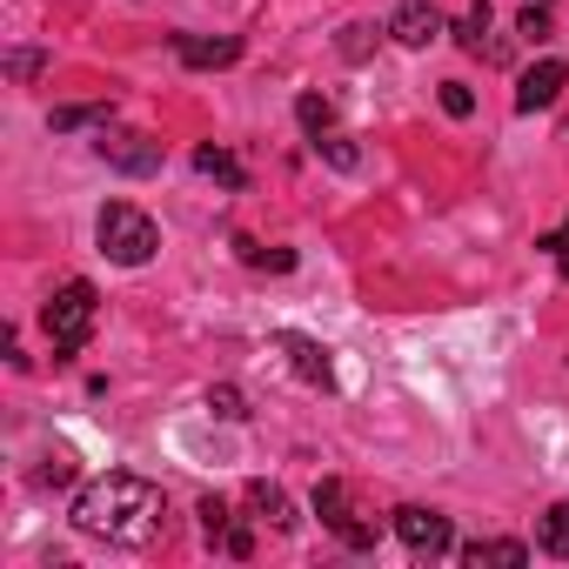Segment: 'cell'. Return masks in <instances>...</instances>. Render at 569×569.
<instances>
[{"instance_id":"obj_1","label":"cell","mask_w":569,"mask_h":569,"mask_svg":"<svg viewBox=\"0 0 569 569\" xmlns=\"http://www.w3.org/2000/svg\"><path fill=\"white\" fill-rule=\"evenodd\" d=\"M161 516H168L161 489L148 476H128V469H108L74 496V529L94 542H121V549H141L161 529Z\"/></svg>"},{"instance_id":"obj_2","label":"cell","mask_w":569,"mask_h":569,"mask_svg":"<svg viewBox=\"0 0 569 569\" xmlns=\"http://www.w3.org/2000/svg\"><path fill=\"white\" fill-rule=\"evenodd\" d=\"M94 316H101V296H94V281H61V289L48 296V309H41V329H48V342H54V362H68V356H81L88 349V336H94Z\"/></svg>"},{"instance_id":"obj_3","label":"cell","mask_w":569,"mask_h":569,"mask_svg":"<svg viewBox=\"0 0 569 569\" xmlns=\"http://www.w3.org/2000/svg\"><path fill=\"white\" fill-rule=\"evenodd\" d=\"M94 241H101V254H108L114 268H148L154 248H161V228H154L134 201H108L101 221H94Z\"/></svg>"},{"instance_id":"obj_4","label":"cell","mask_w":569,"mask_h":569,"mask_svg":"<svg viewBox=\"0 0 569 569\" xmlns=\"http://www.w3.org/2000/svg\"><path fill=\"white\" fill-rule=\"evenodd\" d=\"M94 154H101L114 174H154V168H161V141L141 134V128H108V121H101Z\"/></svg>"},{"instance_id":"obj_5","label":"cell","mask_w":569,"mask_h":569,"mask_svg":"<svg viewBox=\"0 0 569 569\" xmlns=\"http://www.w3.org/2000/svg\"><path fill=\"white\" fill-rule=\"evenodd\" d=\"M396 536H402L409 556H449V549H456L449 516H436V509H422V502H402V509H396Z\"/></svg>"},{"instance_id":"obj_6","label":"cell","mask_w":569,"mask_h":569,"mask_svg":"<svg viewBox=\"0 0 569 569\" xmlns=\"http://www.w3.org/2000/svg\"><path fill=\"white\" fill-rule=\"evenodd\" d=\"M316 516H322L349 549H376V522H362V516L349 509V489H342L336 476H329V482H316Z\"/></svg>"},{"instance_id":"obj_7","label":"cell","mask_w":569,"mask_h":569,"mask_svg":"<svg viewBox=\"0 0 569 569\" xmlns=\"http://www.w3.org/2000/svg\"><path fill=\"white\" fill-rule=\"evenodd\" d=\"M274 349L289 356V369H296L309 389H336V356H329L316 336H296V329H281V336H274Z\"/></svg>"},{"instance_id":"obj_8","label":"cell","mask_w":569,"mask_h":569,"mask_svg":"<svg viewBox=\"0 0 569 569\" xmlns=\"http://www.w3.org/2000/svg\"><path fill=\"white\" fill-rule=\"evenodd\" d=\"M442 34H449V21L429 8V0H402L389 14V41H402V48H436Z\"/></svg>"},{"instance_id":"obj_9","label":"cell","mask_w":569,"mask_h":569,"mask_svg":"<svg viewBox=\"0 0 569 569\" xmlns=\"http://www.w3.org/2000/svg\"><path fill=\"white\" fill-rule=\"evenodd\" d=\"M174 61L181 68H234L241 61V41L234 34H174Z\"/></svg>"},{"instance_id":"obj_10","label":"cell","mask_w":569,"mask_h":569,"mask_svg":"<svg viewBox=\"0 0 569 569\" xmlns=\"http://www.w3.org/2000/svg\"><path fill=\"white\" fill-rule=\"evenodd\" d=\"M562 88H569V61H536V68L516 81V108H522V114H536V108H549Z\"/></svg>"},{"instance_id":"obj_11","label":"cell","mask_w":569,"mask_h":569,"mask_svg":"<svg viewBox=\"0 0 569 569\" xmlns=\"http://www.w3.org/2000/svg\"><path fill=\"white\" fill-rule=\"evenodd\" d=\"M536 549L569 562V502H549V509L536 516Z\"/></svg>"},{"instance_id":"obj_12","label":"cell","mask_w":569,"mask_h":569,"mask_svg":"<svg viewBox=\"0 0 569 569\" xmlns=\"http://www.w3.org/2000/svg\"><path fill=\"white\" fill-rule=\"evenodd\" d=\"M248 509H254L261 522H274V529H296V502L281 496L274 482H248Z\"/></svg>"},{"instance_id":"obj_13","label":"cell","mask_w":569,"mask_h":569,"mask_svg":"<svg viewBox=\"0 0 569 569\" xmlns=\"http://www.w3.org/2000/svg\"><path fill=\"white\" fill-rule=\"evenodd\" d=\"M462 562H469V569H482V562L522 569V562H529V549H522V542H509V536H496V542H462Z\"/></svg>"},{"instance_id":"obj_14","label":"cell","mask_w":569,"mask_h":569,"mask_svg":"<svg viewBox=\"0 0 569 569\" xmlns=\"http://www.w3.org/2000/svg\"><path fill=\"white\" fill-rule=\"evenodd\" d=\"M194 168H201V174H214L221 188H248V168H241L234 154H221V148H194Z\"/></svg>"},{"instance_id":"obj_15","label":"cell","mask_w":569,"mask_h":569,"mask_svg":"<svg viewBox=\"0 0 569 569\" xmlns=\"http://www.w3.org/2000/svg\"><path fill=\"white\" fill-rule=\"evenodd\" d=\"M449 34H456V48H469V54H489V41H482V34H489V0H476V8H469V14H462Z\"/></svg>"},{"instance_id":"obj_16","label":"cell","mask_w":569,"mask_h":569,"mask_svg":"<svg viewBox=\"0 0 569 569\" xmlns=\"http://www.w3.org/2000/svg\"><path fill=\"white\" fill-rule=\"evenodd\" d=\"M376 41H382V34H376V28H369V21H349V28H342V41H336V48H342V61H369V54H376Z\"/></svg>"},{"instance_id":"obj_17","label":"cell","mask_w":569,"mask_h":569,"mask_svg":"<svg viewBox=\"0 0 569 569\" xmlns=\"http://www.w3.org/2000/svg\"><path fill=\"white\" fill-rule=\"evenodd\" d=\"M296 121H302V128H309V141H316V134H329V128H336V108H329L322 94H302V101H296Z\"/></svg>"},{"instance_id":"obj_18","label":"cell","mask_w":569,"mask_h":569,"mask_svg":"<svg viewBox=\"0 0 569 569\" xmlns=\"http://www.w3.org/2000/svg\"><path fill=\"white\" fill-rule=\"evenodd\" d=\"M316 154H322L329 168H342V174L362 161V154H356V141H349V134H336V128H329V134H316Z\"/></svg>"},{"instance_id":"obj_19","label":"cell","mask_w":569,"mask_h":569,"mask_svg":"<svg viewBox=\"0 0 569 569\" xmlns=\"http://www.w3.org/2000/svg\"><path fill=\"white\" fill-rule=\"evenodd\" d=\"M234 248H241V261H248V268H274V274H281V268H296V254H289V248H261V241H248V234H241Z\"/></svg>"},{"instance_id":"obj_20","label":"cell","mask_w":569,"mask_h":569,"mask_svg":"<svg viewBox=\"0 0 569 569\" xmlns=\"http://www.w3.org/2000/svg\"><path fill=\"white\" fill-rule=\"evenodd\" d=\"M114 108L108 101H88V108H54V134H74V128H88V121H108Z\"/></svg>"},{"instance_id":"obj_21","label":"cell","mask_w":569,"mask_h":569,"mask_svg":"<svg viewBox=\"0 0 569 569\" xmlns=\"http://www.w3.org/2000/svg\"><path fill=\"white\" fill-rule=\"evenodd\" d=\"M208 409H214L221 422H241V416H248V402H241V389H228V382H221V389H208Z\"/></svg>"},{"instance_id":"obj_22","label":"cell","mask_w":569,"mask_h":569,"mask_svg":"<svg viewBox=\"0 0 569 569\" xmlns=\"http://www.w3.org/2000/svg\"><path fill=\"white\" fill-rule=\"evenodd\" d=\"M516 28H522V41H529V48H536V41H549V8H542V0H529Z\"/></svg>"},{"instance_id":"obj_23","label":"cell","mask_w":569,"mask_h":569,"mask_svg":"<svg viewBox=\"0 0 569 569\" xmlns=\"http://www.w3.org/2000/svg\"><path fill=\"white\" fill-rule=\"evenodd\" d=\"M442 114H456V121H469V114H476V94H469L462 81H442Z\"/></svg>"},{"instance_id":"obj_24","label":"cell","mask_w":569,"mask_h":569,"mask_svg":"<svg viewBox=\"0 0 569 569\" xmlns=\"http://www.w3.org/2000/svg\"><path fill=\"white\" fill-rule=\"evenodd\" d=\"M201 529H208V542H228V502L201 496Z\"/></svg>"},{"instance_id":"obj_25","label":"cell","mask_w":569,"mask_h":569,"mask_svg":"<svg viewBox=\"0 0 569 569\" xmlns=\"http://www.w3.org/2000/svg\"><path fill=\"white\" fill-rule=\"evenodd\" d=\"M41 68H48V61H41V54H8V74H14V81H34V74H41Z\"/></svg>"},{"instance_id":"obj_26","label":"cell","mask_w":569,"mask_h":569,"mask_svg":"<svg viewBox=\"0 0 569 569\" xmlns=\"http://www.w3.org/2000/svg\"><path fill=\"white\" fill-rule=\"evenodd\" d=\"M68 476H74V469H68V456H54V462H48V469H41L34 482H68Z\"/></svg>"},{"instance_id":"obj_27","label":"cell","mask_w":569,"mask_h":569,"mask_svg":"<svg viewBox=\"0 0 569 569\" xmlns=\"http://www.w3.org/2000/svg\"><path fill=\"white\" fill-rule=\"evenodd\" d=\"M221 549H228V556H248V549H254V536H248V529H228V542H221Z\"/></svg>"},{"instance_id":"obj_28","label":"cell","mask_w":569,"mask_h":569,"mask_svg":"<svg viewBox=\"0 0 569 569\" xmlns=\"http://www.w3.org/2000/svg\"><path fill=\"white\" fill-rule=\"evenodd\" d=\"M542 248H549V254H569V221H562L556 234H542Z\"/></svg>"},{"instance_id":"obj_29","label":"cell","mask_w":569,"mask_h":569,"mask_svg":"<svg viewBox=\"0 0 569 569\" xmlns=\"http://www.w3.org/2000/svg\"><path fill=\"white\" fill-rule=\"evenodd\" d=\"M562 274H569V254H562Z\"/></svg>"}]
</instances>
